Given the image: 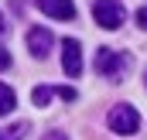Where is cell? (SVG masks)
<instances>
[{"label": "cell", "instance_id": "cell-1", "mask_svg": "<svg viewBox=\"0 0 147 140\" xmlns=\"http://www.w3.org/2000/svg\"><path fill=\"white\" fill-rule=\"evenodd\" d=\"M92 65H96V72H99L103 79L120 82V79H123V72L130 69V55H127V51H113V48H99Z\"/></svg>", "mask_w": 147, "mask_h": 140}, {"label": "cell", "instance_id": "cell-2", "mask_svg": "<svg viewBox=\"0 0 147 140\" xmlns=\"http://www.w3.org/2000/svg\"><path fill=\"white\" fill-rule=\"evenodd\" d=\"M106 123H110L113 133H120V137H130V133H137V127H140V116H137V109L130 103H120L110 109V116H106Z\"/></svg>", "mask_w": 147, "mask_h": 140}, {"label": "cell", "instance_id": "cell-3", "mask_svg": "<svg viewBox=\"0 0 147 140\" xmlns=\"http://www.w3.org/2000/svg\"><path fill=\"white\" fill-rule=\"evenodd\" d=\"M92 17H96V24H99V28L116 31V28L123 24L127 10H123V3H120V0H96V3H92Z\"/></svg>", "mask_w": 147, "mask_h": 140}, {"label": "cell", "instance_id": "cell-4", "mask_svg": "<svg viewBox=\"0 0 147 140\" xmlns=\"http://www.w3.org/2000/svg\"><path fill=\"white\" fill-rule=\"evenodd\" d=\"M62 69L69 79H79L82 75V44L75 38H65L62 41Z\"/></svg>", "mask_w": 147, "mask_h": 140}, {"label": "cell", "instance_id": "cell-5", "mask_svg": "<svg viewBox=\"0 0 147 140\" xmlns=\"http://www.w3.org/2000/svg\"><path fill=\"white\" fill-rule=\"evenodd\" d=\"M51 44H55V38H51L48 28H31V31H28V51H31L34 58H48Z\"/></svg>", "mask_w": 147, "mask_h": 140}, {"label": "cell", "instance_id": "cell-6", "mask_svg": "<svg viewBox=\"0 0 147 140\" xmlns=\"http://www.w3.org/2000/svg\"><path fill=\"white\" fill-rule=\"evenodd\" d=\"M34 3H38L41 14H48L55 21H72L75 17V3L72 0H34Z\"/></svg>", "mask_w": 147, "mask_h": 140}, {"label": "cell", "instance_id": "cell-7", "mask_svg": "<svg viewBox=\"0 0 147 140\" xmlns=\"http://www.w3.org/2000/svg\"><path fill=\"white\" fill-rule=\"evenodd\" d=\"M14 106H17V96H14V89L0 82V116H7V113H10Z\"/></svg>", "mask_w": 147, "mask_h": 140}, {"label": "cell", "instance_id": "cell-8", "mask_svg": "<svg viewBox=\"0 0 147 140\" xmlns=\"http://www.w3.org/2000/svg\"><path fill=\"white\" fill-rule=\"evenodd\" d=\"M28 133V123H10V127H0V140H24Z\"/></svg>", "mask_w": 147, "mask_h": 140}, {"label": "cell", "instance_id": "cell-9", "mask_svg": "<svg viewBox=\"0 0 147 140\" xmlns=\"http://www.w3.org/2000/svg\"><path fill=\"white\" fill-rule=\"evenodd\" d=\"M51 96H55L51 85H38L34 92H31V103H34V106H48V103H51Z\"/></svg>", "mask_w": 147, "mask_h": 140}, {"label": "cell", "instance_id": "cell-10", "mask_svg": "<svg viewBox=\"0 0 147 140\" xmlns=\"http://www.w3.org/2000/svg\"><path fill=\"white\" fill-rule=\"evenodd\" d=\"M55 96H58V99H65V103H75V89H72V85H58V89H55Z\"/></svg>", "mask_w": 147, "mask_h": 140}, {"label": "cell", "instance_id": "cell-11", "mask_svg": "<svg viewBox=\"0 0 147 140\" xmlns=\"http://www.w3.org/2000/svg\"><path fill=\"white\" fill-rule=\"evenodd\" d=\"M3 69H10V51L7 48H0V72Z\"/></svg>", "mask_w": 147, "mask_h": 140}, {"label": "cell", "instance_id": "cell-12", "mask_svg": "<svg viewBox=\"0 0 147 140\" xmlns=\"http://www.w3.org/2000/svg\"><path fill=\"white\" fill-rule=\"evenodd\" d=\"M137 24L147 31V7H140V10H137Z\"/></svg>", "mask_w": 147, "mask_h": 140}, {"label": "cell", "instance_id": "cell-13", "mask_svg": "<svg viewBox=\"0 0 147 140\" xmlns=\"http://www.w3.org/2000/svg\"><path fill=\"white\" fill-rule=\"evenodd\" d=\"M45 140H65V133H58V130H51V133H45Z\"/></svg>", "mask_w": 147, "mask_h": 140}, {"label": "cell", "instance_id": "cell-14", "mask_svg": "<svg viewBox=\"0 0 147 140\" xmlns=\"http://www.w3.org/2000/svg\"><path fill=\"white\" fill-rule=\"evenodd\" d=\"M7 34V21H3V14H0V38Z\"/></svg>", "mask_w": 147, "mask_h": 140}]
</instances>
